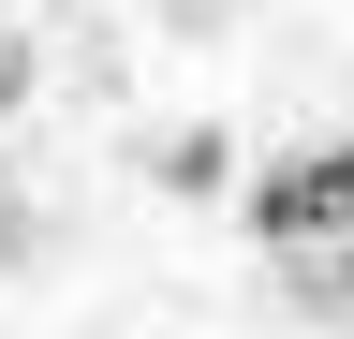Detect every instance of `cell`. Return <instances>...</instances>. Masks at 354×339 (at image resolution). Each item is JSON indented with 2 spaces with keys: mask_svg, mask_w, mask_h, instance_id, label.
<instances>
[{
  "mask_svg": "<svg viewBox=\"0 0 354 339\" xmlns=\"http://www.w3.org/2000/svg\"><path fill=\"white\" fill-rule=\"evenodd\" d=\"M236 222H251V251H266V266H281V251L354 236V148H281V162H251Z\"/></svg>",
  "mask_w": 354,
  "mask_h": 339,
  "instance_id": "1",
  "label": "cell"
},
{
  "mask_svg": "<svg viewBox=\"0 0 354 339\" xmlns=\"http://www.w3.org/2000/svg\"><path fill=\"white\" fill-rule=\"evenodd\" d=\"M281 295L310 325H354V236H325V251H281Z\"/></svg>",
  "mask_w": 354,
  "mask_h": 339,
  "instance_id": "2",
  "label": "cell"
},
{
  "mask_svg": "<svg viewBox=\"0 0 354 339\" xmlns=\"http://www.w3.org/2000/svg\"><path fill=\"white\" fill-rule=\"evenodd\" d=\"M162 177H177V192H221L236 162H221V133H177V148H162Z\"/></svg>",
  "mask_w": 354,
  "mask_h": 339,
  "instance_id": "3",
  "label": "cell"
}]
</instances>
